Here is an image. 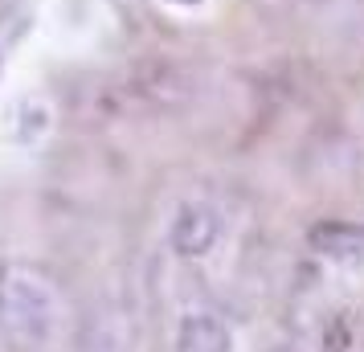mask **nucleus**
<instances>
[{
    "label": "nucleus",
    "instance_id": "obj_1",
    "mask_svg": "<svg viewBox=\"0 0 364 352\" xmlns=\"http://www.w3.org/2000/svg\"><path fill=\"white\" fill-rule=\"evenodd\" d=\"M58 316V295L37 270H9L4 279V319L21 340H46Z\"/></svg>",
    "mask_w": 364,
    "mask_h": 352
},
{
    "label": "nucleus",
    "instance_id": "obj_3",
    "mask_svg": "<svg viewBox=\"0 0 364 352\" xmlns=\"http://www.w3.org/2000/svg\"><path fill=\"white\" fill-rule=\"evenodd\" d=\"M311 242H315L323 254H331V258H364V230H356V225H344V221L315 230Z\"/></svg>",
    "mask_w": 364,
    "mask_h": 352
},
{
    "label": "nucleus",
    "instance_id": "obj_2",
    "mask_svg": "<svg viewBox=\"0 0 364 352\" xmlns=\"http://www.w3.org/2000/svg\"><path fill=\"white\" fill-rule=\"evenodd\" d=\"M221 234V221L209 205H184L176 225H172V246L181 254H205Z\"/></svg>",
    "mask_w": 364,
    "mask_h": 352
},
{
    "label": "nucleus",
    "instance_id": "obj_4",
    "mask_svg": "<svg viewBox=\"0 0 364 352\" xmlns=\"http://www.w3.org/2000/svg\"><path fill=\"white\" fill-rule=\"evenodd\" d=\"M168 4H181V9H193V4H200V0H168Z\"/></svg>",
    "mask_w": 364,
    "mask_h": 352
}]
</instances>
